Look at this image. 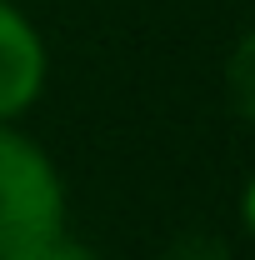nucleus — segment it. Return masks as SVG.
Wrapping results in <instances>:
<instances>
[{
  "label": "nucleus",
  "instance_id": "6",
  "mask_svg": "<svg viewBox=\"0 0 255 260\" xmlns=\"http://www.w3.org/2000/svg\"><path fill=\"white\" fill-rule=\"evenodd\" d=\"M240 225L255 235V175L245 180V190H240Z\"/></svg>",
  "mask_w": 255,
  "mask_h": 260
},
{
  "label": "nucleus",
  "instance_id": "3",
  "mask_svg": "<svg viewBox=\"0 0 255 260\" xmlns=\"http://www.w3.org/2000/svg\"><path fill=\"white\" fill-rule=\"evenodd\" d=\"M225 95L235 105V115L255 125V30L240 35L230 60H225Z\"/></svg>",
  "mask_w": 255,
  "mask_h": 260
},
{
  "label": "nucleus",
  "instance_id": "1",
  "mask_svg": "<svg viewBox=\"0 0 255 260\" xmlns=\"http://www.w3.org/2000/svg\"><path fill=\"white\" fill-rule=\"evenodd\" d=\"M70 195L45 145L20 120H0V260H15L65 235Z\"/></svg>",
  "mask_w": 255,
  "mask_h": 260
},
{
  "label": "nucleus",
  "instance_id": "5",
  "mask_svg": "<svg viewBox=\"0 0 255 260\" xmlns=\"http://www.w3.org/2000/svg\"><path fill=\"white\" fill-rule=\"evenodd\" d=\"M15 260H100L90 245H80V240H70V230L65 235H55V240H45V245H35V250H25V255Z\"/></svg>",
  "mask_w": 255,
  "mask_h": 260
},
{
  "label": "nucleus",
  "instance_id": "4",
  "mask_svg": "<svg viewBox=\"0 0 255 260\" xmlns=\"http://www.w3.org/2000/svg\"><path fill=\"white\" fill-rule=\"evenodd\" d=\"M165 260H230V245L215 230H185V235L170 240Z\"/></svg>",
  "mask_w": 255,
  "mask_h": 260
},
{
  "label": "nucleus",
  "instance_id": "2",
  "mask_svg": "<svg viewBox=\"0 0 255 260\" xmlns=\"http://www.w3.org/2000/svg\"><path fill=\"white\" fill-rule=\"evenodd\" d=\"M50 80V50L25 10L0 0V120H20L40 105Z\"/></svg>",
  "mask_w": 255,
  "mask_h": 260
}]
</instances>
